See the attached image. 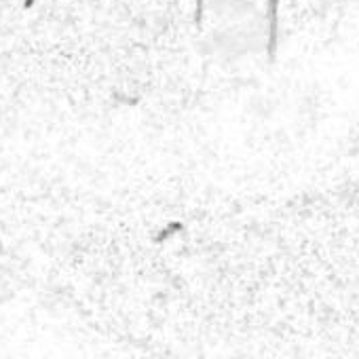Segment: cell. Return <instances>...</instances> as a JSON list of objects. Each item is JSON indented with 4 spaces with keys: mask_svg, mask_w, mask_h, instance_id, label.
<instances>
[{
    "mask_svg": "<svg viewBox=\"0 0 359 359\" xmlns=\"http://www.w3.org/2000/svg\"><path fill=\"white\" fill-rule=\"evenodd\" d=\"M26 5H32V0H28V3H26Z\"/></svg>",
    "mask_w": 359,
    "mask_h": 359,
    "instance_id": "6da1fadb",
    "label": "cell"
}]
</instances>
